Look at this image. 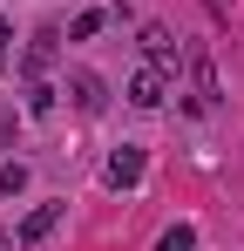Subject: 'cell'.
I'll return each mask as SVG.
<instances>
[{
  "label": "cell",
  "instance_id": "cell-1",
  "mask_svg": "<svg viewBox=\"0 0 244 251\" xmlns=\"http://www.w3.org/2000/svg\"><path fill=\"white\" fill-rule=\"evenodd\" d=\"M61 95L75 102L81 116H102V109H109V82H102L95 68H68V75H61Z\"/></svg>",
  "mask_w": 244,
  "mask_h": 251
},
{
  "label": "cell",
  "instance_id": "cell-2",
  "mask_svg": "<svg viewBox=\"0 0 244 251\" xmlns=\"http://www.w3.org/2000/svg\"><path fill=\"white\" fill-rule=\"evenodd\" d=\"M143 54H149V68H163V75H170V68L183 61V41H176L163 21H143Z\"/></svg>",
  "mask_w": 244,
  "mask_h": 251
},
{
  "label": "cell",
  "instance_id": "cell-3",
  "mask_svg": "<svg viewBox=\"0 0 244 251\" xmlns=\"http://www.w3.org/2000/svg\"><path fill=\"white\" fill-rule=\"evenodd\" d=\"M143 170H149V156H143V150H129V143H122L116 156H109V163H102V183H109V190H136V183H143Z\"/></svg>",
  "mask_w": 244,
  "mask_h": 251
},
{
  "label": "cell",
  "instance_id": "cell-4",
  "mask_svg": "<svg viewBox=\"0 0 244 251\" xmlns=\"http://www.w3.org/2000/svg\"><path fill=\"white\" fill-rule=\"evenodd\" d=\"M129 102H136V109H163V102H170V75L143 61V68L129 75Z\"/></svg>",
  "mask_w": 244,
  "mask_h": 251
},
{
  "label": "cell",
  "instance_id": "cell-5",
  "mask_svg": "<svg viewBox=\"0 0 244 251\" xmlns=\"http://www.w3.org/2000/svg\"><path fill=\"white\" fill-rule=\"evenodd\" d=\"M61 217H68V204H34L27 217H21V231H14V238H21V245H41V238H54V231H61Z\"/></svg>",
  "mask_w": 244,
  "mask_h": 251
},
{
  "label": "cell",
  "instance_id": "cell-6",
  "mask_svg": "<svg viewBox=\"0 0 244 251\" xmlns=\"http://www.w3.org/2000/svg\"><path fill=\"white\" fill-rule=\"evenodd\" d=\"M54 41H61L54 27H41L34 41H27V54H21V75H27V82H41V75L54 68Z\"/></svg>",
  "mask_w": 244,
  "mask_h": 251
},
{
  "label": "cell",
  "instance_id": "cell-7",
  "mask_svg": "<svg viewBox=\"0 0 244 251\" xmlns=\"http://www.w3.org/2000/svg\"><path fill=\"white\" fill-rule=\"evenodd\" d=\"M102 21H109L102 7H81L75 21H68V41H88V34H102Z\"/></svg>",
  "mask_w": 244,
  "mask_h": 251
},
{
  "label": "cell",
  "instance_id": "cell-8",
  "mask_svg": "<svg viewBox=\"0 0 244 251\" xmlns=\"http://www.w3.org/2000/svg\"><path fill=\"white\" fill-rule=\"evenodd\" d=\"M156 251H197V231H190V224H170L156 238Z\"/></svg>",
  "mask_w": 244,
  "mask_h": 251
},
{
  "label": "cell",
  "instance_id": "cell-9",
  "mask_svg": "<svg viewBox=\"0 0 244 251\" xmlns=\"http://www.w3.org/2000/svg\"><path fill=\"white\" fill-rule=\"evenodd\" d=\"M27 190V163H0V197H21Z\"/></svg>",
  "mask_w": 244,
  "mask_h": 251
},
{
  "label": "cell",
  "instance_id": "cell-10",
  "mask_svg": "<svg viewBox=\"0 0 244 251\" xmlns=\"http://www.w3.org/2000/svg\"><path fill=\"white\" fill-rule=\"evenodd\" d=\"M27 109L48 116V109H54V88H48V82H27Z\"/></svg>",
  "mask_w": 244,
  "mask_h": 251
},
{
  "label": "cell",
  "instance_id": "cell-11",
  "mask_svg": "<svg viewBox=\"0 0 244 251\" xmlns=\"http://www.w3.org/2000/svg\"><path fill=\"white\" fill-rule=\"evenodd\" d=\"M0 251H21V238H7V231H0Z\"/></svg>",
  "mask_w": 244,
  "mask_h": 251
},
{
  "label": "cell",
  "instance_id": "cell-12",
  "mask_svg": "<svg viewBox=\"0 0 244 251\" xmlns=\"http://www.w3.org/2000/svg\"><path fill=\"white\" fill-rule=\"evenodd\" d=\"M7 41H14V27H7V21H0V48H7Z\"/></svg>",
  "mask_w": 244,
  "mask_h": 251
}]
</instances>
